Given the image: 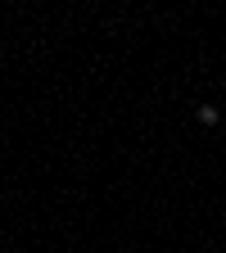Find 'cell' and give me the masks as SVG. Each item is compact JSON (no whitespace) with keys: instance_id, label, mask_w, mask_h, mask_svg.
<instances>
[{"instance_id":"cell-1","label":"cell","mask_w":226,"mask_h":253,"mask_svg":"<svg viewBox=\"0 0 226 253\" xmlns=\"http://www.w3.org/2000/svg\"><path fill=\"white\" fill-rule=\"evenodd\" d=\"M217 118H222V113H217V109H213V104H199V122H204V126H213V122H217Z\"/></svg>"}]
</instances>
